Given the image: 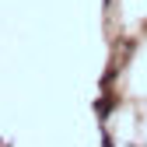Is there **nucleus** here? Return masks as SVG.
<instances>
[]
</instances>
